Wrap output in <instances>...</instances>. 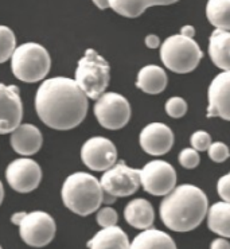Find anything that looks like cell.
Masks as SVG:
<instances>
[{
  "label": "cell",
  "instance_id": "cell-1",
  "mask_svg": "<svg viewBox=\"0 0 230 249\" xmlns=\"http://www.w3.org/2000/svg\"><path fill=\"white\" fill-rule=\"evenodd\" d=\"M35 109L47 127L57 131H69L85 120L88 96L75 80L53 77L45 80L38 88Z\"/></svg>",
  "mask_w": 230,
  "mask_h": 249
},
{
  "label": "cell",
  "instance_id": "cell-2",
  "mask_svg": "<svg viewBox=\"0 0 230 249\" xmlns=\"http://www.w3.org/2000/svg\"><path fill=\"white\" fill-rule=\"evenodd\" d=\"M163 224L174 232H191L209 213L206 194L194 185H180L164 196L160 203Z\"/></svg>",
  "mask_w": 230,
  "mask_h": 249
},
{
  "label": "cell",
  "instance_id": "cell-3",
  "mask_svg": "<svg viewBox=\"0 0 230 249\" xmlns=\"http://www.w3.org/2000/svg\"><path fill=\"white\" fill-rule=\"evenodd\" d=\"M64 205L81 217L97 212L104 202L101 182L88 173H74L65 179L61 190Z\"/></svg>",
  "mask_w": 230,
  "mask_h": 249
},
{
  "label": "cell",
  "instance_id": "cell-4",
  "mask_svg": "<svg viewBox=\"0 0 230 249\" xmlns=\"http://www.w3.org/2000/svg\"><path fill=\"white\" fill-rule=\"evenodd\" d=\"M52 59L45 47L29 42L15 49L11 57V69L19 81L34 84L46 78L50 71Z\"/></svg>",
  "mask_w": 230,
  "mask_h": 249
},
{
  "label": "cell",
  "instance_id": "cell-5",
  "mask_svg": "<svg viewBox=\"0 0 230 249\" xmlns=\"http://www.w3.org/2000/svg\"><path fill=\"white\" fill-rule=\"evenodd\" d=\"M203 53L194 38L171 35L160 45V59L167 69L178 74L191 73L198 68Z\"/></svg>",
  "mask_w": 230,
  "mask_h": 249
},
{
  "label": "cell",
  "instance_id": "cell-6",
  "mask_svg": "<svg viewBox=\"0 0 230 249\" xmlns=\"http://www.w3.org/2000/svg\"><path fill=\"white\" fill-rule=\"evenodd\" d=\"M110 81V66L108 61L96 50L88 49L84 57L78 61L75 69V82L88 96L97 100L105 93Z\"/></svg>",
  "mask_w": 230,
  "mask_h": 249
},
{
  "label": "cell",
  "instance_id": "cell-7",
  "mask_svg": "<svg viewBox=\"0 0 230 249\" xmlns=\"http://www.w3.org/2000/svg\"><path fill=\"white\" fill-rule=\"evenodd\" d=\"M94 116L101 127L110 131L121 129L131 119V104L120 93L105 92L96 100Z\"/></svg>",
  "mask_w": 230,
  "mask_h": 249
},
{
  "label": "cell",
  "instance_id": "cell-8",
  "mask_svg": "<svg viewBox=\"0 0 230 249\" xmlns=\"http://www.w3.org/2000/svg\"><path fill=\"white\" fill-rule=\"evenodd\" d=\"M18 226L20 238L33 248H43L49 245L55 237L57 231L54 218L42 210L26 213Z\"/></svg>",
  "mask_w": 230,
  "mask_h": 249
},
{
  "label": "cell",
  "instance_id": "cell-9",
  "mask_svg": "<svg viewBox=\"0 0 230 249\" xmlns=\"http://www.w3.org/2000/svg\"><path fill=\"white\" fill-rule=\"evenodd\" d=\"M178 175L166 160L155 159L140 168V185L151 196L164 197L177 187Z\"/></svg>",
  "mask_w": 230,
  "mask_h": 249
},
{
  "label": "cell",
  "instance_id": "cell-10",
  "mask_svg": "<svg viewBox=\"0 0 230 249\" xmlns=\"http://www.w3.org/2000/svg\"><path fill=\"white\" fill-rule=\"evenodd\" d=\"M100 182L105 194H109L115 198L129 197L142 186L140 170L129 167L124 162H119L104 171Z\"/></svg>",
  "mask_w": 230,
  "mask_h": 249
},
{
  "label": "cell",
  "instance_id": "cell-11",
  "mask_svg": "<svg viewBox=\"0 0 230 249\" xmlns=\"http://www.w3.org/2000/svg\"><path fill=\"white\" fill-rule=\"evenodd\" d=\"M81 159L93 171H106L117 162V150L112 140L103 136H93L82 145Z\"/></svg>",
  "mask_w": 230,
  "mask_h": 249
},
{
  "label": "cell",
  "instance_id": "cell-12",
  "mask_svg": "<svg viewBox=\"0 0 230 249\" xmlns=\"http://www.w3.org/2000/svg\"><path fill=\"white\" fill-rule=\"evenodd\" d=\"M6 179L12 190L18 193H31L42 180V168L31 158H19L8 164Z\"/></svg>",
  "mask_w": 230,
  "mask_h": 249
},
{
  "label": "cell",
  "instance_id": "cell-13",
  "mask_svg": "<svg viewBox=\"0 0 230 249\" xmlns=\"http://www.w3.org/2000/svg\"><path fill=\"white\" fill-rule=\"evenodd\" d=\"M23 104L19 88L0 84V135L12 132L22 123Z\"/></svg>",
  "mask_w": 230,
  "mask_h": 249
},
{
  "label": "cell",
  "instance_id": "cell-14",
  "mask_svg": "<svg viewBox=\"0 0 230 249\" xmlns=\"http://www.w3.org/2000/svg\"><path fill=\"white\" fill-rule=\"evenodd\" d=\"M207 117L230 122V70H222L213 78L207 90Z\"/></svg>",
  "mask_w": 230,
  "mask_h": 249
},
{
  "label": "cell",
  "instance_id": "cell-15",
  "mask_svg": "<svg viewBox=\"0 0 230 249\" xmlns=\"http://www.w3.org/2000/svg\"><path fill=\"white\" fill-rule=\"evenodd\" d=\"M139 143L144 152L152 157H161L173 148L174 132L163 123H150L142 129Z\"/></svg>",
  "mask_w": 230,
  "mask_h": 249
},
{
  "label": "cell",
  "instance_id": "cell-16",
  "mask_svg": "<svg viewBox=\"0 0 230 249\" xmlns=\"http://www.w3.org/2000/svg\"><path fill=\"white\" fill-rule=\"evenodd\" d=\"M11 147L22 157H31L40 150L43 136L33 124H20L11 132Z\"/></svg>",
  "mask_w": 230,
  "mask_h": 249
},
{
  "label": "cell",
  "instance_id": "cell-17",
  "mask_svg": "<svg viewBox=\"0 0 230 249\" xmlns=\"http://www.w3.org/2000/svg\"><path fill=\"white\" fill-rule=\"evenodd\" d=\"M124 218L133 228L145 231L150 229L155 222V210L150 201L144 198H136L128 202L124 209Z\"/></svg>",
  "mask_w": 230,
  "mask_h": 249
},
{
  "label": "cell",
  "instance_id": "cell-18",
  "mask_svg": "<svg viewBox=\"0 0 230 249\" xmlns=\"http://www.w3.org/2000/svg\"><path fill=\"white\" fill-rule=\"evenodd\" d=\"M209 57L221 70H230V31L215 29L209 38Z\"/></svg>",
  "mask_w": 230,
  "mask_h": 249
},
{
  "label": "cell",
  "instance_id": "cell-19",
  "mask_svg": "<svg viewBox=\"0 0 230 249\" xmlns=\"http://www.w3.org/2000/svg\"><path fill=\"white\" fill-rule=\"evenodd\" d=\"M127 233L117 225L103 228L88 241L89 249H129Z\"/></svg>",
  "mask_w": 230,
  "mask_h": 249
},
{
  "label": "cell",
  "instance_id": "cell-20",
  "mask_svg": "<svg viewBox=\"0 0 230 249\" xmlns=\"http://www.w3.org/2000/svg\"><path fill=\"white\" fill-rule=\"evenodd\" d=\"M166 70L158 65H147L139 70L136 87L147 94H159L167 88Z\"/></svg>",
  "mask_w": 230,
  "mask_h": 249
},
{
  "label": "cell",
  "instance_id": "cell-21",
  "mask_svg": "<svg viewBox=\"0 0 230 249\" xmlns=\"http://www.w3.org/2000/svg\"><path fill=\"white\" fill-rule=\"evenodd\" d=\"M179 0H109V8L121 17L133 18L140 17L145 10L155 6H171Z\"/></svg>",
  "mask_w": 230,
  "mask_h": 249
},
{
  "label": "cell",
  "instance_id": "cell-22",
  "mask_svg": "<svg viewBox=\"0 0 230 249\" xmlns=\"http://www.w3.org/2000/svg\"><path fill=\"white\" fill-rule=\"evenodd\" d=\"M129 249H178L170 234L159 229H145L133 238Z\"/></svg>",
  "mask_w": 230,
  "mask_h": 249
},
{
  "label": "cell",
  "instance_id": "cell-23",
  "mask_svg": "<svg viewBox=\"0 0 230 249\" xmlns=\"http://www.w3.org/2000/svg\"><path fill=\"white\" fill-rule=\"evenodd\" d=\"M207 226L209 229L221 237L230 238V203H214L207 213Z\"/></svg>",
  "mask_w": 230,
  "mask_h": 249
},
{
  "label": "cell",
  "instance_id": "cell-24",
  "mask_svg": "<svg viewBox=\"0 0 230 249\" xmlns=\"http://www.w3.org/2000/svg\"><path fill=\"white\" fill-rule=\"evenodd\" d=\"M206 18L215 29L230 31V0H207Z\"/></svg>",
  "mask_w": 230,
  "mask_h": 249
},
{
  "label": "cell",
  "instance_id": "cell-25",
  "mask_svg": "<svg viewBox=\"0 0 230 249\" xmlns=\"http://www.w3.org/2000/svg\"><path fill=\"white\" fill-rule=\"evenodd\" d=\"M17 49V38L10 27L0 26V64H4L11 58Z\"/></svg>",
  "mask_w": 230,
  "mask_h": 249
},
{
  "label": "cell",
  "instance_id": "cell-26",
  "mask_svg": "<svg viewBox=\"0 0 230 249\" xmlns=\"http://www.w3.org/2000/svg\"><path fill=\"white\" fill-rule=\"evenodd\" d=\"M164 109H166L167 115L170 117L180 119V117H183L187 113L189 107H187L186 100L182 99V97H178V96H174V97H170V99L167 100Z\"/></svg>",
  "mask_w": 230,
  "mask_h": 249
},
{
  "label": "cell",
  "instance_id": "cell-27",
  "mask_svg": "<svg viewBox=\"0 0 230 249\" xmlns=\"http://www.w3.org/2000/svg\"><path fill=\"white\" fill-rule=\"evenodd\" d=\"M178 160L182 167L193 170V168L198 167V164L201 163V157H199L198 151L190 147V148H184L179 152Z\"/></svg>",
  "mask_w": 230,
  "mask_h": 249
},
{
  "label": "cell",
  "instance_id": "cell-28",
  "mask_svg": "<svg viewBox=\"0 0 230 249\" xmlns=\"http://www.w3.org/2000/svg\"><path fill=\"white\" fill-rule=\"evenodd\" d=\"M96 220H97V224L101 228H109V226L117 225L119 215H117V212H116L115 209L105 206L103 209H98Z\"/></svg>",
  "mask_w": 230,
  "mask_h": 249
},
{
  "label": "cell",
  "instance_id": "cell-29",
  "mask_svg": "<svg viewBox=\"0 0 230 249\" xmlns=\"http://www.w3.org/2000/svg\"><path fill=\"white\" fill-rule=\"evenodd\" d=\"M209 158L215 163H222L225 162L228 158L230 157L229 147L222 143V142H214L210 144L209 150H207Z\"/></svg>",
  "mask_w": 230,
  "mask_h": 249
},
{
  "label": "cell",
  "instance_id": "cell-30",
  "mask_svg": "<svg viewBox=\"0 0 230 249\" xmlns=\"http://www.w3.org/2000/svg\"><path fill=\"white\" fill-rule=\"evenodd\" d=\"M212 143H213L212 142V136L206 131H195L190 138L191 147L198 151V152L209 150V147H210Z\"/></svg>",
  "mask_w": 230,
  "mask_h": 249
},
{
  "label": "cell",
  "instance_id": "cell-31",
  "mask_svg": "<svg viewBox=\"0 0 230 249\" xmlns=\"http://www.w3.org/2000/svg\"><path fill=\"white\" fill-rule=\"evenodd\" d=\"M217 193L224 202L230 203V173L221 177L217 183Z\"/></svg>",
  "mask_w": 230,
  "mask_h": 249
},
{
  "label": "cell",
  "instance_id": "cell-32",
  "mask_svg": "<svg viewBox=\"0 0 230 249\" xmlns=\"http://www.w3.org/2000/svg\"><path fill=\"white\" fill-rule=\"evenodd\" d=\"M160 39L158 35L148 34L145 36V46L148 49H158V47H160Z\"/></svg>",
  "mask_w": 230,
  "mask_h": 249
},
{
  "label": "cell",
  "instance_id": "cell-33",
  "mask_svg": "<svg viewBox=\"0 0 230 249\" xmlns=\"http://www.w3.org/2000/svg\"><path fill=\"white\" fill-rule=\"evenodd\" d=\"M210 249H230V243L226 237H218L212 241Z\"/></svg>",
  "mask_w": 230,
  "mask_h": 249
},
{
  "label": "cell",
  "instance_id": "cell-34",
  "mask_svg": "<svg viewBox=\"0 0 230 249\" xmlns=\"http://www.w3.org/2000/svg\"><path fill=\"white\" fill-rule=\"evenodd\" d=\"M180 34L184 35V36H189V38H194L195 36V29L191 24H186L180 29Z\"/></svg>",
  "mask_w": 230,
  "mask_h": 249
},
{
  "label": "cell",
  "instance_id": "cell-35",
  "mask_svg": "<svg viewBox=\"0 0 230 249\" xmlns=\"http://www.w3.org/2000/svg\"><path fill=\"white\" fill-rule=\"evenodd\" d=\"M92 1L96 4V7L100 8V10H106V8H109V0H92Z\"/></svg>",
  "mask_w": 230,
  "mask_h": 249
},
{
  "label": "cell",
  "instance_id": "cell-36",
  "mask_svg": "<svg viewBox=\"0 0 230 249\" xmlns=\"http://www.w3.org/2000/svg\"><path fill=\"white\" fill-rule=\"evenodd\" d=\"M24 214H26L24 212H20V213H15V214L11 217L12 224H15V225H19V222L22 221V218L24 217Z\"/></svg>",
  "mask_w": 230,
  "mask_h": 249
},
{
  "label": "cell",
  "instance_id": "cell-37",
  "mask_svg": "<svg viewBox=\"0 0 230 249\" xmlns=\"http://www.w3.org/2000/svg\"><path fill=\"white\" fill-rule=\"evenodd\" d=\"M3 199H4V187H3V183L0 182V205L3 202Z\"/></svg>",
  "mask_w": 230,
  "mask_h": 249
},
{
  "label": "cell",
  "instance_id": "cell-38",
  "mask_svg": "<svg viewBox=\"0 0 230 249\" xmlns=\"http://www.w3.org/2000/svg\"><path fill=\"white\" fill-rule=\"evenodd\" d=\"M0 249H3V248H1V247H0Z\"/></svg>",
  "mask_w": 230,
  "mask_h": 249
}]
</instances>
